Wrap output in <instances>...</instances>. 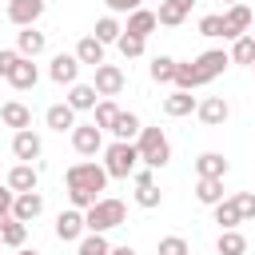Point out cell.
Instances as JSON below:
<instances>
[{
	"label": "cell",
	"instance_id": "obj_40",
	"mask_svg": "<svg viewBox=\"0 0 255 255\" xmlns=\"http://www.w3.org/2000/svg\"><path fill=\"white\" fill-rule=\"evenodd\" d=\"M199 36H207V40H223V16H219V12H207V16L199 20Z\"/></svg>",
	"mask_w": 255,
	"mask_h": 255
},
{
	"label": "cell",
	"instance_id": "obj_25",
	"mask_svg": "<svg viewBox=\"0 0 255 255\" xmlns=\"http://www.w3.org/2000/svg\"><path fill=\"white\" fill-rule=\"evenodd\" d=\"M76 255H112V243L104 239V231H84L76 243Z\"/></svg>",
	"mask_w": 255,
	"mask_h": 255
},
{
	"label": "cell",
	"instance_id": "obj_24",
	"mask_svg": "<svg viewBox=\"0 0 255 255\" xmlns=\"http://www.w3.org/2000/svg\"><path fill=\"white\" fill-rule=\"evenodd\" d=\"M44 124H48L52 131H72V128H76V112H72L68 104H52V108L44 112Z\"/></svg>",
	"mask_w": 255,
	"mask_h": 255
},
{
	"label": "cell",
	"instance_id": "obj_43",
	"mask_svg": "<svg viewBox=\"0 0 255 255\" xmlns=\"http://www.w3.org/2000/svg\"><path fill=\"white\" fill-rule=\"evenodd\" d=\"M108 4V12L116 16V12H135V8H143V0H104Z\"/></svg>",
	"mask_w": 255,
	"mask_h": 255
},
{
	"label": "cell",
	"instance_id": "obj_12",
	"mask_svg": "<svg viewBox=\"0 0 255 255\" xmlns=\"http://www.w3.org/2000/svg\"><path fill=\"white\" fill-rule=\"evenodd\" d=\"M251 28V8L239 0V4H231L227 12H223V40H235V36H243Z\"/></svg>",
	"mask_w": 255,
	"mask_h": 255
},
{
	"label": "cell",
	"instance_id": "obj_15",
	"mask_svg": "<svg viewBox=\"0 0 255 255\" xmlns=\"http://www.w3.org/2000/svg\"><path fill=\"white\" fill-rule=\"evenodd\" d=\"M8 84H12L16 92H28V88H36V84H40V68H36L28 56H20V60H16V68L8 72Z\"/></svg>",
	"mask_w": 255,
	"mask_h": 255
},
{
	"label": "cell",
	"instance_id": "obj_7",
	"mask_svg": "<svg viewBox=\"0 0 255 255\" xmlns=\"http://www.w3.org/2000/svg\"><path fill=\"white\" fill-rule=\"evenodd\" d=\"M12 155H16L20 163H32V159L44 155V139H40L32 128H20V131L12 135Z\"/></svg>",
	"mask_w": 255,
	"mask_h": 255
},
{
	"label": "cell",
	"instance_id": "obj_28",
	"mask_svg": "<svg viewBox=\"0 0 255 255\" xmlns=\"http://www.w3.org/2000/svg\"><path fill=\"white\" fill-rule=\"evenodd\" d=\"M24 239H28V223H20V219H4L0 223V243L4 247H24Z\"/></svg>",
	"mask_w": 255,
	"mask_h": 255
},
{
	"label": "cell",
	"instance_id": "obj_44",
	"mask_svg": "<svg viewBox=\"0 0 255 255\" xmlns=\"http://www.w3.org/2000/svg\"><path fill=\"white\" fill-rule=\"evenodd\" d=\"M12 199H16V191H12L8 183H4V187H0V223H4L8 215H12Z\"/></svg>",
	"mask_w": 255,
	"mask_h": 255
},
{
	"label": "cell",
	"instance_id": "obj_9",
	"mask_svg": "<svg viewBox=\"0 0 255 255\" xmlns=\"http://www.w3.org/2000/svg\"><path fill=\"white\" fill-rule=\"evenodd\" d=\"M84 231H88V227H84V211H80V207L56 215V239H60V243H80Z\"/></svg>",
	"mask_w": 255,
	"mask_h": 255
},
{
	"label": "cell",
	"instance_id": "obj_42",
	"mask_svg": "<svg viewBox=\"0 0 255 255\" xmlns=\"http://www.w3.org/2000/svg\"><path fill=\"white\" fill-rule=\"evenodd\" d=\"M16 60H20L16 48H4V52H0V76H4V80H8V72L16 68Z\"/></svg>",
	"mask_w": 255,
	"mask_h": 255
},
{
	"label": "cell",
	"instance_id": "obj_29",
	"mask_svg": "<svg viewBox=\"0 0 255 255\" xmlns=\"http://www.w3.org/2000/svg\"><path fill=\"white\" fill-rule=\"evenodd\" d=\"M195 199L203 207H215L223 199V179H195Z\"/></svg>",
	"mask_w": 255,
	"mask_h": 255
},
{
	"label": "cell",
	"instance_id": "obj_1",
	"mask_svg": "<svg viewBox=\"0 0 255 255\" xmlns=\"http://www.w3.org/2000/svg\"><path fill=\"white\" fill-rule=\"evenodd\" d=\"M135 151H139V163L151 167V171L167 167V159H171V143H167L163 128H139V135H135Z\"/></svg>",
	"mask_w": 255,
	"mask_h": 255
},
{
	"label": "cell",
	"instance_id": "obj_27",
	"mask_svg": "<svg viewBox=\"0 0 255 255\" xmlns=\"http://www.w3.org/2000/svg\"><path fill=\"white\" fill-rule=\"evenodd\" d=\"M215 223H219V231H231V227H239L243 223V215H239V207H235V199H219L215 203Z\"/></svg>",
	"mask_w": 255,
	"mask_h": 255
},
{
	"label": "cell",
	"instance_id": "obj_33",
	"mask_svg": "<svg viewBox=\"0 0 255 255\" xmlns=\"http://www.w3.org/2000/svg\"><path fill=\"white\" fill-rule=\"evenodd\" d=\"M175 88H183V92H195V88H203V80H199V72H195V64L187 60V64H175V80H171Z\"/></svg>",
	"mask_w": 255,
	"mask_h": 255
},
{
	"label": "cell",
	"instance_id": "obj_11",
	"mask_svg": "<svg viewBox=\"0 0 255 255\" xmlns=\"http://www.w3.org/2000/svg\"><path fill=\"white\" fill-rule=\"evenodd\" d=\"M44 16V0H8V20L16 28H32Z\"/></svg>",
	"mask_w": 255,
	"mask_h": 255
},
{
	"label": "cell",
	"instance_id": "obj_16",
	"mask_svg": "<svg viewBox=\"0 0 255 255\" xmlns=\"http://www.w3.org/2000/svg\"><path fill=\"white\" fill-rule=\"evenodd\" d=\"M44 48H48V36H44V32H36V24H32V28H20V32H16V52H20V56L36 60V56H40Z\"/></svg>",
	"mask_w": 255,
	"mask_h": 255
},
{
	"label": "cell",
	"instance_id": "obj_37",
	"mask_svg": "<svg viewBox=\"0 0 255 255\" xmlns=\"http://www.w3.org/2000/svg\"><path fill=\"white\" fill-rule=\"evenodd\" d=\"M92 112H96V128H104V131H108V128H112V120H116V112H120V108H116V100H112V96H100V100H96V108H92Z\"/></svg>",
	"mask_w": 255,
	"mask_h": 255
},
{
	"label": "cell",
	"instance_id": "obj_35",
	"mask_svg": "<svg viewBox=\"0 0 255 255\" xmlns=\"http://www.w3.org/2000/svg\"><path fill=\"white\" fill-rule=\"evenodd\" d=\"M175 64H179V60H171V56H155L147 72H151L155 84H171V80H175Z\"/></svg>",
	"mask_w": 255,
	"mask_h": 255
},
{
	"label": "cell",
	"instance_id": "obj_10",
	"mask_svg": "<svg viewBox=\"0 0 255 255\" xmlns=\"http://www.w3.org/2000/svg\"><path fill=\"white\" fill-rule=\"evenodd\" d=\"M195 116H199V124L219 128V124H227L231 108H227V100H223V96H207V100H199V104H195Z\"/></svg>",
	"mask_w": 255,
	"mask_h": 255
},
{
	"label": "cell",
	"instance_id": "obj_34",
	"mask_svg": "<svg viewBox=\"0 0 255 255\" xmlns=\"http://www.w3.org/2000/svg\"><path fill=\"white\" fill-rule=\"evenodd\" d=\"M135 203H139L143 211H155V207L163 203V191L155 187V179H151V183H135Z\"/></svg>",
	"mask_w": 255,
	"mask_h": 255
},
{
	"label": "cell",
	"instance_id": "obj_21",
	"mask_svg": "<svg viewBox=\"0 0 255 255\" xmlns=\"http://www.w3.org/2000/svg\"><path fill=\"white\" fill-rule=\"evenodd\" d=\"M36 183H40V171L32 167V163H16L12 171H8V187L20 195V191H36Z\"/></svg>",
	"mask_w": 255,
	"mask_h": 255
},
{
	"label": "cell",
	"instance_id": "obj_50",
	"mask_svg": "<svg viewBox=\"0 0 255 255\" xmlns=\"http://www.w3.org/2000/svg\"><path fill=\"white\" fill-rule=\"evenodd\" d=\"M0 247H4V243H0Z\"/></svg>",
	"mask_w": 255,
	"mask_h": 255
},
{
	"label": "cell",
	"instance_id": "obj_3",
	"mask_svg": "<svg viewBox=\"0 0 255 255\" xmlns=\"http://www.w3.org/2000/svg\"><path fill=\"white\" fill-rule=\"evenodd\" d=\"M128 219V207H124V199H108V195H100L88 211H84V227L88 231H112V227H120Z\"/></svg>",
	"mask_w": 255,
	"mask_h": 255
},
{
	"label": "cell",
	"instance_id": "obj_8",
	"mask_svg": "<svg viewBox=\"0 0 255 255\" xmlns=\"http://www.w3.org/2000/svg\"><path fill=\"white\" fill-rule=\"evenodd\" d=\"M72 147H76L80 155H96V151L104 147V128H96V124H76V128H72Z\"/></svg>",
	"mask_w": 255,
	"mask_h": 255
},
{
	"label": "cell",
	"instance_id": "obj_49",
	"mask_svg": "<svg viewBox=\"0 0 255 255\" xmlns=\"http://www.w3.org/2000/svg\"><path fill=\"white\" fill-rule=\"evenodd\" d=\"M251 68H255V60H251Z\"/></svg>",
	"mask_w": 255,
	"mask_h": 255
},
{
	"label": "cell",
	"instance_id": "obj_41",
	"mask_svg": "<svg viewBox=\"0 0 255 255\" xmlns=\"http://www.w3.org/2000/svg\"><path fill=\"white\" fill-rule=\"evenodd\" d=\"M231 199H235V207H239L243 219H255V191H239V195H231Z\"/></svg>",
	"mask_w": 255,
	"mask_h": 255
},
{
	"label": "cell",
	"instance_id": "obj_45",
	"mask_svg": "<svg viewBox=\"0 0 255 255\" xmlns=\"http://www.w3.org/2000/svg\"><path fill=\"white\" fill-rule=\"evenodd\" d=\"M171 4H175L179 12H191V4H195V0H171Z\"/></svg>",
	"mask_w": 255,
	"mask_h": 255
},
{
	"label": "cell",
	"instance_id": "obj_4",
	"mask_svg": "<svg viewBox=\"0 0 255 255\" xmlns=\"http://www.w3.org/2000/svg\"><path fill=\"white\" fill-rule=\"evenodd\" d=\"M64 183H68V191H92V195H100L108 187V171H104V163H72L68 175H64Z\"/></svg>",
	"mask_w": 255,
	"mask_h": 255
},
{
	"label": "cell",
	"instance_id": "obj_19",
	"mask_svg": "<svg viewBox=\"0 0 255 255\" xmlns=\"http://www.w3.org/2000/svg\"><path fill=\"white\" fill-rule=\"evenodd\" d=\"M195 96L191 92H183V88H175L171 96H163V116H171V120H179V116H191L195 112Z\"/></svg>",
	"mask_w": 255,
	"mask_h": 255
},
{
	"label": "cell",
	"instance_id": "obj_38",
	"mask_svg": "<svg viewBox=\"0 0 255 255\" xmlns=\"http://www.w3.org/2000/svg\"><path fill=\"white\" fill-rule=\"evenodd\" d=\"M155 255H191V247H187L183 235H163V239L155 243Z\"/></svg>",
	"mask_w": 255,
	"mask_h": 255
},
{
	"label": "cell",
	"instance_id": "obj_47",
	"mask_svg": "<svg viewBox=\"0 0 255 255\" xmlns=\"http://www.w3.org/2000/svg\"><path fill=\"white\" fill-rule=\"evenodd\" d=\"M16 255H40V251H28V247H16Z\"/></svg>",
	"mask_w": 255,
	"mask_h": 255
},
{
	"label": "cell",
	"instance_id": "obj_30",
	"mask_svg": "<svg viewBox=\"0 0 255 255\" xmlns=\"http://www.w3.org/2000/svg\"><path fill=\"white\" fill-rule=\"evenodd\" d=\"M215 251H219V255H243V251H247V239L239 235V227H231V231H219V239H215Z\"/></svg>",
	"mask_w": 255,
	"mask_h": 255
},
{
	"label": "cell",
	"instance_id": "obj_6",
	"mask_svg": "<svg viewBox=\"0 0 255 255\" xmlns=\"http://www.w3.org/2000/svg\"><path fill=\"white\" fill-rule=\"evenodd\" d=\"M124 84H128L124 68H116V64H96V80H92V88H96L100 96H120Z\"/></svg>",
	"mask_w": 255,
	"mask_h": 255
},
{
	"label": "cell",
	"instance_id": "obj_48",
	"mask_svg": "<svg viewBox=\"0 0 255 255\" xmlns=\"http://www.w3.org/2000/svg\"><path fill=\"white\" fill-rule=\"evenodd\" d=\"M223 4H227V8H231V4H239V0H223Z\"/></svg>",
	"mask_w": 255,
	"mask_h": 255
},
{
	"label": "cell",
	"instance_id": "obj_5",
	"mask_svg": "<svg viewBox=\"0 0 255 255\" xmlns=\"http://www.w3.org/2000/svg\"><path fill=\"white\" fill-rule=\"evenodd\" d=\"M191 64H195V72H199V80H203V84H211L215 76H223V72H227V64H231V56H227L223 48H211V52H203V56H195Z\"/></svg>",
	"mask_w": 255,
	"mask_h": 255
},
{
	"label": "cell",
	"instance_id": "obj_22",
	"mask_svg": "<svg viewBox=\"0 0 255 255\" xmlns=\"http://www.w3.org/2000/svg\"><path fill=\"white\" fill-rule=\"evenodd\" d=\"M139 128H143V124H139V116H135V112H124V108H120L108 131H112L116 139H135V135H139Z\"/></svg>",
	"mask_w": 255,
	"mask_h": 255
},
{
	"label": "cell",
	"instance_id": "obj_36",
	"mask_svg": "<svg viewBox=\"0 0 255 255\" xmlns=\"http://www.w3.org/2000/svg\"><path fill=\"white\" fill-rule=\"evenodd\" d=\"M116 48H120V56H124V60H135V56H143L147 40H139V36H131V32H120Z\"/></svg>",
	"mask_w": 255,
	"mask_h": 255
},
{
	"label": "cell",
	"instance_id": "obj_2",
	"mask_svg": "<svg viewBox=\"0 0 255 255\" xmlns=\"http://www.w3.org/2000/svg\"><path fill=\"white\" fill-rule=\"evenodd\" d=\"M135 167H139L135 139H116V143L104 147V171H108V179H128Z\"/></svg>",
	"mask_w": 255,
	"mask_h": 255
},
{
	"label": "cell",
	"instance_id": "obj_20",
	"mask_svg": "<svg viewBox=\"0 0 255 255\" xmlns=\"http://www.w3.org/2000/svg\"><path fill=\"white\" fill-rule=\"evenodd\" d=\"M195 175H199V179H223V175H227V159H223L219 151H203V155L195 159Z\"/></svg>",
	"mask_w": 255,
	"mask_h": 255
},
{
	"label": "cell",
	"instance_id": "obj_18",
	"mask_svg": "<svg viewBox=\"0 0 255 255\" xmlns=\"http://www.w3.org/2000/svg\"><path fill=\"white\" fill-rule=\"evenodd\" d=\"M96 100H100V92H96L92 84H80V80H76V84L68 88V100H64V104H68L72 112H92Z\"/></svg>",
	"mask_w": 255,
	"mask_h": 255
},
{
	"label": "cell",
	"instance_id": "obj_31",
	"mask_svg": "<svg viewBox=\"0 0 255 255\" xmlns=\"http://www.w3.org/2000/svg\"><path fill=\"white\" fill-rule=\"evenodd\" d=\"M120 32H124V28H120V20L108 12V16H100V20H96V32H92V36L108 48V44H116V40H120Z\"/></svg>",
	"mask_w": 255,
	"mask_h": 255
},
{
	"label": "cell",
	"instance_id": "obj_39",
	"mask_svg": "<svg viewBox=\"0 0 255 255\" xmlns=\"http://www.w3.org/2000/svg\"><path fill=\"white\" fill-rule=\"evenodd\" d=\"M155 20H159L163 28H175V24H183V20H187V12H179L171 0H159V12H155Z\"/></svg>",
	"mask_w": 255,
	"mask_h": 255
},
{
	"label": "cell",
	"instance_id": "obj_23",
	"mask_svg": "<svg viewBox=\"0 0 255 255\" xmlns=\"http://www.w3.org/2000/svg\"><path fill=\"white\" fill-rule=\"evenodd\" d=\"M0 120H4V128H32V112L20 104V100H8L4 108H0Z\"/></svg>",
	"mask_w": 255,
	"mask_h": 255
},
{
	"label": "cell",
	"instance_id": "obj_46",
	"mask_svg": "<svg viewBox=\"0 0 255 255\" xmlns=\"http://www.w3.org/2000/svg\"><path fill=\"white\" fill-rule=\"evenodd\" d=\"M112 255H135V247H128V243H124V247H112Z\"/></svg>",
	"mask_w": 255,
	"mask_h": 255
},
{
	"label": "cell",
	"instance_id": "obj_13",
	"mask_svg": "<svg viewBox=\"0 0 255 255\" xmlns=\"http://www.w3.org/2000/svg\"><path fill=\"white\" fill-rule=\"evenodd\" d=\"M80 68H84V64L76 60V52H72V56H68V52H60V56H52V68H48V76H52L56 84H68V88H72V84L80 80Z\"/></svg>",
	"mask_w": 255,
	"mask_h": 255
},
{
	"label": "cell",
	"instance_id": "obj_32",
	"mask_svg": "<svg viewBox=\"0 0 255 255\" xmlns=\"http://www.w3.org/2000/svg\"><path fill=\"white\" fill-rule=\"evenodd\" d=\"M227 56H231V64H251V60H255V36H247V32L235 36Z\"/></svg>",
	"mask_w": 255,
	"mask_h": 255
},
{
	"label": "cell",
	"instance_id": "obj_17",
	"mask_svg": "<svg viewBox=\"0 0 255 255\" xmlns=\"http://www.w3.org/2000/svg\"><path fill=\"white\" fill-rule=\"evenodd\" d=\"M155 28H159L155 12H147V8H135V12H128V24H124V32H131V36L147 40V36H151Z\"/></svg>",
	"mask_w": 255,
	"mask_h": 255
},
{
	"label": "cell",
	"instance_id": "obj_26",
	"mask_svg": "<svg viewBox=\"0 0 255 255\" xmlns=\"http://www.w3.org/2000/svg\"><path fill=\"white\" fill-rule=\"evenodd\" d=\"M76 60H80V64H88V68L104 64V44H100L96 36H84V40L76 44Z\"/></svg>",
	"mask_w": 255,
	"mask_h": 255
},
{
	"label": "cell",
	"instance_id": "obj_14",
	"mask_svg": "<svg viewBox=\"0 0 255 255\" xmlns=\"http://www.w3.org/2000/svg\"><path fill=\"white\" fill-rule=\"evenodd\" d=\"M40 211H44V195L40 191H20L12 199V219H20V223H32Z\"/></svg>",
	"mask_w": 255,
	"mask_h": 255
}]
</instances>
